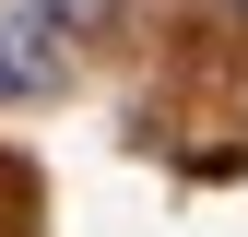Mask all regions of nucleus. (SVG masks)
Instances as JSON below:
<instances>
[{
    "mask_svg": "<svg viewBox=\"0 0 248 237\" xmlns=\"http://www.w3.org/2000/svg\"><path fill=\"white\" fill-rule=\"evenodd\" d=\"M59 83H71V24H59L47 0L0 12V107L12 95H59Z\"/></svg>",
    "mask_w": 248,
    "mask_h": 237,
    "instance_id": "nucleus-1",
    "label": "nucleus"
},
{
    "mask_svg": "<svg viewBox=\"0 0 248 237\" xmlns=\"http://www.w3.org/2000/svg\"><path fill=\"white\" fill-rule=\"evenodd\" d=\"M225 12H236V24H248V0H225Z\"/></svg>",
    "mask_w": 248,
    "mask_h": 237,
    "instance_id": "nucleus-2",
    "label": "nucleus"
}]
</instances>
